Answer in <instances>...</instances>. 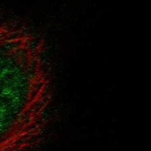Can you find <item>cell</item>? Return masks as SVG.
<instances>
[{
	"mask_svg": "<svg viewBox=\"0 0 151 151\" xmlns=\"http://www.w3.org/2000/svg\"><path fill=\"white\" fill-rule=\"evenodd\" d=\"M1 93L5 96H9L12 95L13 93V90L11 88L9 87H6L4 89H2Z\"/></svg>",
	"mask_w": 151,
	"mask_h": 151,
	"instance_id": "obj_1",
	"label": "cell"
}]
</instances>
